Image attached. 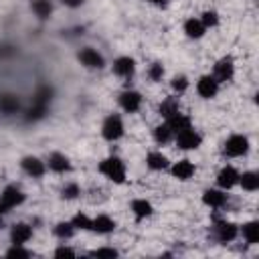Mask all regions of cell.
Here are the masks:
<instances>
[{"label": "cell", "mask_w": 259, "mask_h": 259, "mask_svg": "<svg viewBox=\"0 0 259 259\" xmlns=\"http://www.w3.org/2000/svg\"><path fill=\"white\" fill-rule=\"evenodd\" d=\"M217 184L221 186V188H233L235 184H239V172L233 168V166H225L221 172H219V176H217Z\"/></svg>", "instance_id": "obj_12"}, {"label": "cell", "mask_w": 259, "mask_h": 259, "mask_svg": "<svg viewBox=\"0 0 259 259\" xmlns=\"http://www.w3.org/2000/svg\"><path fill=\"white\" fill-rule=\"evenodd\" d=\"M146 164L150 170H164V168H168V158L162 152H150L146 158Z\"/></svg>", "instance_id": "obj_22"}, {"label": "cell", "mask_w": 259, "mask_h": 259, "mask_svg": "<svg viewBox=\"0 0 259 259\" xmlns=\"http://www.w3.org/2000/svg\"><path fill=\"white\" fill-rule=\"evenodd\" d=\"M30 237H32V229H30L26 223H18V225H14L12 231H10V241H12V245H24V243L30 241Z\"/></svg>", "instance_id": "obj_13"}, {"label": "cell", "mask_w": 259, "mask_h": 259, "mask_svg": "<svg viewBox=\"0 0 259 259\" xmlns=\"http://www.w3.org/2000/svg\"><path fill=\"white\" fill-rule=\"evenodd\" d=\"M233 75H235V65H233V61H231L229 57H225V59L217 61L212 77H214L219 83H227V81H231V79H233Z\"/></svg>", "instance_id": "obj_6"}, {"label": "cell", "mask_w": 259, "mask_h": 259, "mask_svg": "<svg viewBox=\"0 0 259 259\" xmlns=\"http://www.w3.org/2000/svg\"><path fill=\"white\" fill-rule=\"evenodd\" d=\"M99 172H101L105 178H109V180H113V182H117V184H121V182L125 180V164H123L117 156L105 158V160L99 164Z\"/></svg>", "instance_id": "obj_1"}, {"label": "cell", "mask_w": 259, "mask_h": 259, "mask_svg": "<svg viewBox=\"0 0 259 259\" xmlns=\"http://www.w3.org/2000/svg\"><path fill=\"white\" fill-rule=\"evenodd\" d=\"M243 237L249 245H255L259 243V223L257 221H251V223H245L243 225Z\"/></svg>", "instance_id": "obj_23"}, {"label": "cell", "mask_w": 259, "mask_h": 259, "mask_svg": "<svg viewBox=\"0 0 259 259\" xmlns=\"http://www.w3.org/2000/svg\"><path fill=\"white\" fill-rule=\"evenodd\" d=\"M172 136H174V132L170 130L168 123H162V125H158V127L154 130V140H156L158 144H166V142H170Z\"/></svg>", "instance_id": "obj_27"}, {"label": "cell", "mask_w": 259, "mask_h": 259, "mask_svg": "<svg viewBox=\"0 0 259 259\" xmlns=\"http://www.w3.org/2000/svg\"><path fill=\"white\" fill-rule=\"evenodd\" d=\"M0 200L4 202L6 208H14V206H18V204L24 202V194H22V190L16 188V186H6V188L2 190V194H0Z\"/></svg>", "instance_id": "obj_8"}, {"label": "cell", "mask_w": 259, "mask_h": 259, "mask_svg": "<svg viewBox=\"0 0 259 259\" xmlns=\"http://www.w3.org/2000/svg\"><path fill=\"white\" fill-rule=\"evenodd\" d=\"M148 2H152V4H158V6H162V4H166L168 0H148Z\"/></svg>", "instance_id": "obj_39"}, {"label": "cell", "mask_w": 259, "mask_h": 259, "mask_svg": "<svg viewBox=\"0 0 259 259\" xmlns=\"http://www.w3.org/2000/svg\"><path fill=\"white\" fill-rule=\"evenodd\" d=\"M202 202H204L206 206H210V208H221V206H225V202H227V194H225L223 190L208 188V190H204V194H202Z\"/></svg>", "instance_id": "obj_15"}, {"label": "cell", "mask_w": 259, "mask_h": 259, "mask_svg": "<svg viewBox=\"0 0 259 259\" xmlns=\"http://www.w3.org/2000/svg\"><path fill=\"white\" fill-rule=\"evenodd\" d=\"M16 109H18V99H16L14 95H2V97H0V111H2V113L10 115V113H14Z\"/></svg>", "instance_id": "obj_26"}, {"label": "cell", "mask_w": 259, "mask_h": 259, "mask_svg": "<svg viewBox=\"0 0 259 259\" xmlns=\"http://www.w3.org/2000/svg\"><path fill=\"white\" fill-rule=\"evenodd\" d=\"M55 257H75V251L69 249V247H59L55 251Z\"/></svg>", "instance_id": "obj_37"}, {"label": "cell", "mask_w": 259, "mask_h": 259, "mask_svg": "<svg viewBox=\"0 0 259 259\" xmlns=\"http://www.w3.org/2000/svg\"><path fill=\"white\" fill-rule=\"evenodd\" d=\"M73 233H75L73 223H59L55 227V235L61 237V239H69V237H73Z\"/></svg>", "instance_id": "obj_29"}, {"label": "cell", "mask_w": 259, "mask_h": 259, "mask_svg": "<svg viewBox=\"0 0 259 259\" xmlns=\"http://www.w3.org/2000/svg\"><path fill=\"white\" fill-rule=\"evenodd\" d=\"M32 10H34V14L38 18H49L51 12H53V6H51L49 0H34L32 2Z\"/></svg>", "instance_id": "obj_28"}, {"label": "cell", "mask_w": 259, "mask_h": 259, "mask_svg": "<svg viewBox=\"0 0 259 259\" xmlns=\"http://www.w3.org/2000/svg\"><path fill=\"white\" fill-rule=\"evenodd\" d=\"M162 75H164V67H162L160 63H152L150 69H148V77H150L152 81H160Z\"/></svg>", "instance_id": "obj_32"}, {"label": "cell", "mask_w": 259, "mask_h": 259, "mask_svg": "<svg viewBox=\"0 0 259 259\" xmlns=\"http://www.w3.org/2000/svg\"><path fill=\"white\" fill-rule=\"evenodd\" d=\"M134 69H136V63H134L132 57H119L113 63V73L119 75V77H132L134 75Z\"/></svg>", "instance_id": "obj_17"}, {"label": "cell", "mask_w": 259, "mask_h": 259, "mask_svg": "<svg viewBox=\"0 0 259 259\" xmlns=\"http://www.w3.org/2000/svg\"><path fill=\"white\" fill-rule=\"evenodd\" d=\"M194 164L190 162V160H178L174 166H172V176L174 178H178V180H188V178H192V174H194Z\"/></svg>", "instance_id": "obj_16"}, {"label": "cell", "mask_w": 259, "mask_h": 259, "mask_svg": "<svg viewBox=\"0 0 259 259\" xmlns=\"http://www.w3.org/2000/svg\"><path fill=\"white\" fill-rule=\"evenodd\" d=\"M247 150H249V140H247V136L233 134V136L225 142L223 154H225V156H229V158H239V156L247 154Z\"/></svg>", "instance_id": "obj_2"}, {"label": "cell", "mask_w": 259, "mask_h": 259, "mask_svg": "<svg viewBox=\"0 0 259 259\" xmlns=\"http://www.w3.org/2000/svg\"><path fill=\"white\" fill-rule=\"evenodd\" d=\"M239 184L245 188V190H257L259 188V174L257 172H245L243 176L239 174Z\"/></svg>", "instance_id": "obj_25"}, {"label": "cell", "mask_w": 259, "mask_h": 259, "mask_svg": "<svg viewBox=\"0 0 259 259\" xmlns=\"http://www.w3.org/2000/svg\"><path fill=\"white\" fill-rule=\"evenodd\" d=\"M91 231H95L99 235H109L115 231V221L109 219L107 214H99V217L91 219Z\"/></svg>", "instance_id": "obj_14"}, {"label": "cell", "mask_w": 259, "mask_h": 259, "mask_svg": "<svg viewBox=\"0 0 259 259\" xmlns=\"http://www.w3.org/2000/svg\"><path fill=\"white\" fill-rule=\"evenodd\" d=\"M20 164H22V170L32 178H40L45 174V162H40L36 156H26L22 158Z\"/></svg>", "instance_id": "obj_11"}, {"label": "cell", "mask_w": 259, "mask_h": 259, "mask_svg": "<svg viewBox=\"0 0 259 259\" xmlns=\"http://www.w3.org/2000/svg\"><path fill=\"white\" fill-rule=\"evenodd\" d=\"M63 4H67V6H71V8H77V6L83 4V0H63Z\"/></svg>", "instance_id": "obj_38"}, {"label": "cell", "mask_w": 259, "mask_h": 259, "mask_svg": "<svg viewBox=\"0 0 259 259\" xmlns=\"http://www.w3.org/2000/svg\"><path fill=\"white\" fill-rule=\"evenodd\" d=\"M239 235V229L235 223H229V221H221L214 225V239L219 243H231L235 237Z\"/></svg>", "instance_id": "obj_5"}, {"label": "cell", "mask_w": 259, "mask_h": 259, "mask_svg": "<svg viewBox=\"0 0 259 259\" xmlns=\"http://www.w3.org/2000/svg\"><path fill=\"white\" fill-rule=\"evenodd\" d=\"M6 255H8V257H30V253H28L26 249H22V245H14L12 249H8Z\"/></svg>", "instance_id": "obj_36"}, {"label": "cell", "mask_w": 259, "mask_h": 259, "mask_svg": "<svg viewBox=\"0 0 259 259\" xmlns=\"http://www.w3.org/2000/svg\"><path fill=\"white\" fill-rule=\"evenodd\" d=\"M202 142V136L190 125V127H184L176 134V146L180 150H196Z\"/></svg>", "instance_id": "obj_3"}, {"label": "cell", "mask_w": 259, "mask_h": 259, "mask_svg": "<svg viewBox=\"0 0 259 259\" xmlns=\"http://www.w3.org/2000/svg\"><path fill=\"white\" fill-rule=\"evenodd\" d=\"M79 61H81V65H85L89 69H101L103 67V57L95 49H89V47L79 53Z\"/></svg>", "instance_id": "obj_10"}, {"label": "cell", "mask_w": 259, "mask_h": 259, "mask_svg": "<svg viewBox=\"0 0 259 259\" xmlns=\"http://www.w3.org/2000/svg\"><path fill=\"white\" fill-rule=\"evenodd\" d=\"M101 134H103V138L109 140V142L119 140V138L123 136V121H121V117L115 115V113L109 115V117H105L103 127H101Z\"/></svg>", "instance_id": "obj_4"}, {"label": "cell", "mask_w": 259, "mask_h": 259, "mask_svg": "<svg viewBox=\"0 0 259 259\" xmlns=\"http://www.w3.org/2000/svg\"><path fill=\"white\" fill-rule=\"evenodd\" d=\"M158 111H160V115H162V117H166V119H170L172 115H176V113L180 111L178 97H168V99H164V101L160 103Z\"/></svg>", "instance_id": "obj_20"}, {"label": "cell", "mask_w": 259, "mask_h": 259, "mask_svg": "<svg viewBox=\"0 0 259 259\" xmlns=\"http://www.w3.org/2000/svg\"><path fill=\"white\" fill-rule=\"evenodd\" d=\"M73 227L75 229H83V231H91V219L87 214H77L73 221Z\"/></svg>", "instance_id": "obj_31"}, {"label": "cell", "mask_w": 259, "mask_h": 259, "mask_svg": "<svg viewBox=\"0 0 259 259\" xmlns=\"http://www.w3.org/2000/svg\"><path fill=\"white\" fill-rule=\"evenodd\" d=\"M6 210H8V208H6V206H4V202H2V200H0V217H2V214H4V212H6Z\"/></svg>", "instance_id": "obj_40"}, {"label": "cell", "mask_w": 259, "mask_h": 259, "mask_svg": "<svg viewBox=\"0 0 259 259\" xmlns=\"http://www.w3.org/2000/svg\"><path fill=\"white\" fill-rule=\"evenodd\" d=\"M91 257H109V259H113V257H117V251H115V249H107V247H103V249H95V251H91Z\"/></svg>", "instance_id": "obj_35"}, {"label": "cell", "mask_w": 259, "mask_h": 259, "mask_svg": "<svg viewBox=\"0 0 259 259\" xmlns=\"http://www.w3.org/2000/svg\"><path fill=\"white\" fill-rule=\"evenodd\" d=\"M166 123L170 125V130H172L174 134H178L180 130H184V127H190V117H186V115H182V113L178 111L176 115H172L170 119H166Z\"/></svg>", "instance_id": "obj_24"}, {"label": "cell", "mask_w": 259, "mask_h": 259, "mask_svg": "<svg viewBox=\"0 0 259 259\" xmlns=\"http://www.w3.org/2000/svg\"><path fill=\"white\" fill-rule=\"evenodd\" d=\"M204 24L200 22V18H188L186 22H184V32H186V36H190V38H200L202 34H204Z\"/></svg>", "instance_id": "obj_19"}, {"label": "cell", "mask_w": 259, "mask_h": 259, "mask_svg": "<svg viewBox=\"0 0 259 259\" xmlns=\"http://www.w3.org/2000/svg\"><path fill=\"white\" fill-rule=\"evenodd\" d=\"M132 212L136 214L138 221H142V219L150 217V214L154 212V208H152V204H150L148 200H144V198H136V200L132 202Z\"/></svg>", "instance_id": "obj_21"}, {"label": "cell", "mask_w": 259, "mask_h": 259, "mask_svg": "<svg viewBox=\"0 0 259 259\" xmlns=\"http://www.w3.org/2000/svg\"><path fill=\"white\" fill-rule=\"evenodd\" d=\"M61 194H63V198L73 200V198H77V194H79V186H77V184H67V186L61 190Z\"/></svg>", "instance_id": "obj_33"}, {"label": "cell", "mask_w": 259, "mask_h": 259, "mask_svg": "<svg viewBox=\"0 0 259 259\" xmlns=\"http://www.w3.org/2000/svg\"><path fill=\"white\" fill-rule=\"evenodd\" d=\"M196 91H198L200 97L210 99V97H214L217 91H219V81H217L212 75H204V77L198 79V83H196Z\"/></svg>", "instance_id": "obj_7"}, {"label": "cell", "mask_w": 259, "mask_h": 259, "mask_svg": "<svg viewBox=\"0 0 259 259\" xmlns=\"http://www.w3.org/2000/svg\"><path fill=\"white\" fill-rule=\"evenodd\" d=\"M200 22L204 24V28L217 26V24H219V14H217L214 10H206V12H202V16H200Z\"/></svg>", "instance_id": "obj_30"}, {"label": "cell", "mask_w": 259, "mask_h": 259, "mask_svg": "<svg viewBox=\"0 0 259 259\" xmlns=\"http://www.w3.org/2000/svg\"><path fill=\"white\" fill-rule=\"evenodd\" d=\"M119 105H121L123 111L134 113V111H138L140 105H142V95H140L138 91H123V93L119 95Z\"/></svg>", "instance_id": "obj_9"}, {"label": "cell", "mask_w": 259, "mask_h": 259, "mask_svg": "<svg viewBox=\"0 0 259 259\" xmlns=\"http://www.w3.org/2000/svg\"><path fill=\"white\" fill-rule=\"evenodd\" d=\"M49 168H51L53 172H57V174H63V172H69V170H71V162H69L67 156L55 152V154L49 156Z\"/></svg>", "instance_id": "obj_18"}, {"label": "cell", "mask_w": 259, "mask_h": 259, "mask_svg": "<svg viewBox=\"0 0 259 259\" xmlns=\"http://www.w3.org/2000/svg\"><path fill=\"white\" fill-rule=\"evenodd\" d=\"M186 87H188V79H186V77L180 75V77H174V79H172V89H174V91L182 93Z\"/></svg>", "instance_id": "obj_34"}]
</instances>
